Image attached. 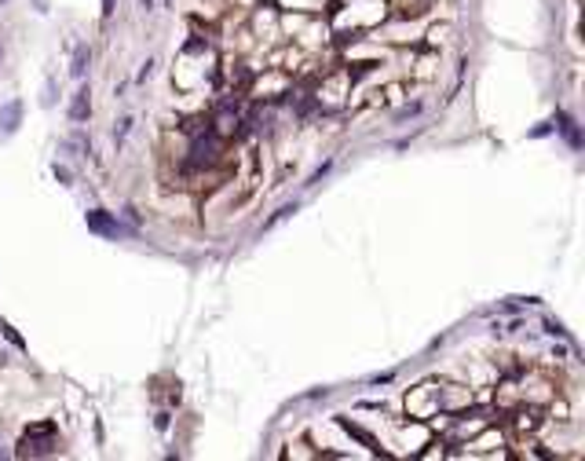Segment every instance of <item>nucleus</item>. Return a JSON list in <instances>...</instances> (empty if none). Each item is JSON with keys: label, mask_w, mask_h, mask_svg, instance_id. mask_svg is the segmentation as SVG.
I'll use <instances>...</instances> for the list:
<instances>
[{"label": "nucleus", "mask_w": 585, "mask_h": 461, "mask_svg": "<svg viewBox=\"0 0 585 461\" xmlns=\"http://www.w3.org/2000/svg\"><path fill=\"white\" fill-rule=\"evenodd\" d=\"M88 66H92V48H88V44H77V48H73V62H70V73L77 77V81H85Z\"/></svg>", "instance_id": "20e7f679"}, {"label": "nucleus", "mask_w": 585, "mask_h": 461, "mask_svg": "<svg viewBox=\"0 0 585 461\" xmlns=\"http://www.w3.org/2000/svg\"><path fill=\"white\" fill-rule=\"evenodd\" d=\"M85 224H88V231L103 234V238H121V234H128V227H121L118 220H110V216H106V213H99V209L85 213Z\"/></svg>", "instance_id": "f257e3e1"}, {"label": "nucleus", "mask_w": 585, "mask_h": 461, "mask_svg": "<svg viewBox=\"0 0 585 461\" xmlns=\"http://www.w3.org/2000/svg\"><path fill=\"white\" fill-rule=\"evenodd\" d=\"M19 121H22V103L19 99H11V103L0 106V136L19 132Z\"/></svg>", "instance_id": "f03ea898"}, {"label": "nucleus", "mask_w": 585, "mask_h": 461, "mask_svg": "<svg viewBox=\"0 0 585 461\" xmlns=\"http://www.w3.org/2000/svg\"><path fill=\"white\" fill-rule=\"evenodd\" d=\"M337 425H340V428H344V432H348V436H355V439H359V443H362V447H366L369 454H381V447H377V439H373L369 432H362V428H359V425H351L348 418H337Z\"/></svg>", "instance_id": "39448f33"}, {"label": "nucleus", "mask_w": 585, "mask_h": 461, "mask_svg": "<svg viewBox=\"0 0 585 461\" xmlns=\"http://www.w3.org/2000/svg\"><path fill=\"white\" fill-rule=\"evenodd\" d=\"M0 59H4V52H0Z\"/></svg>", "instance_id": "2eb2a0df"}, {"label": "nucleus", "mask_w": 585, "mask_h": 461, "mask_svg": "<svg viewBox=\"0 0 585 461\" xmlns=\"http://www.w3.org/2000/svg\"><path fill=\"white\" fill-rule=\"evenodd\" d=\"M292 213H297V201H292V205H282V209H279V213H274V216L267 220V224H264V231H271L274 224H279V220H286V216H292Z\"/></svg>", "instance_id": "0eeeda50"}, {"label": "nucleus", "mask_w": 585, "mask_h": 461, "mask_svg": "<svg viewBox=\"0 0 585 461\" xmlns=\"http://www.w3.org/2000/svg\"><path fill=\"white\" fill-rule=\"evenodd\" d=\"M545 329H549V333H556V337H563V326H560V322H545Z\"/></svg>", "instance_id": "ddd939ff"}, {"label": "nucleus", "mask_w": 585, "mask_h": 461, "mask_svg": "<svg viewBox=\"0 0 585 461\" xmlns=\"http://www.w3.org/2000/svg\"><path fill=\"white\" fill-rule=\"evenodd\" d=\"M128 132H132V118H121V121H118V129H113V143H118V147H121Z\"/></svg>", "instance_id": "6e6552de"}, {"label": "nucleus", "mask_w": 585, "mask_h": 461, "mask_svg": "<svg viewBox=\"0 0 585 461\" xmlns=\"http://www.w3.org/2000/svg\"><path fill=\"white\" fill-rule=\"evenodd\" d=\"M560 132L571 139V147H582V139H578V129H575V121L567 118V114H560Z\"/></svg>", "instance_id": "423d86ee"}, {"label": "nucleus", "mask_w": 585, "mask_h": 461, "mask_svg": "<svg viewBox=\"0 0 585 461\" xmlns=\"http://www.w3.org/2000/svg\"><path fill=\"white\" fill-rule=\"evenodd\" d=\"M88 114H92V99H88V85H80L77 92H73V99H70V121H88Z\"/></svg>", "instance_id": "7ed1b4c3"}, {"label": "nucleus", "mask_w": 585, "mask_h": 461, "mask_svg": "<svg viewBox=\"0 0 585 461\" xmlns=\"http://www.w3.org/2000/svg\"><path fill=\"white\" fill-rule=\"evenodd\" d=\"M41 103H44V106H52V103H55V81H48V85H44V99H41Z\"/></svg>", "instance_id": "9b49d317"}, {"label": "nucleus", "mask_w": 585, "mask_h": 461, "mask_svg": "<svg viewBox=\"0 0 585 461\" xmlns=\"http://www.w3.org/2000/svg\"><path fill=\"white\" fill-rule=\"evenodd\" d=\"M55 176H59V183H70V172L62 169V165H55Z\"/></svg>", "instance_id": "f8f14e48"}, {"label": "nucleus", "mask_w": 585, "mask_h": 461, "mask_svg": "<svg viewBox=\"0 0 585 461\" xmlns=\"http://www.w3.org/2000/svg\"><path fill=\"white\" fill-rule=\"evenodd\" d=\"M421 114V103H410V106H402L399 114H395V121H406V118H417Z\"/></svg>", "instance_id": "1a4fd4ad"}, {"label": "nucleus", "mask_w": 585, "mask_h": 461, "mask_svg": "<svg viewBox=\"0 0 585 461\" xmlns=\"http://www.w3.org/2000/svg\"><path fill=\"white\" fill-rule=\"evenodd\" d=\"M139 4H143L146 11H150V8H154V0H139Z\"/></svg>", "instance_id": "4468645a"}, {"label": "nucleus", "mask_w": 585, "mask_h": 461, "mask_svg": "<svg viewBox=\"0 0 585 461\" xmlns=\"http://www.w3.org/2000/svg\"><path fill=\"white\" fill-rule=\"evenodd\" d=\"M150 73H154V59H146V62H143V70H139V77H136V81H139V85H146V81H150Z\"/></svg>", "instance_id": "9d476101"}]
</instances>
